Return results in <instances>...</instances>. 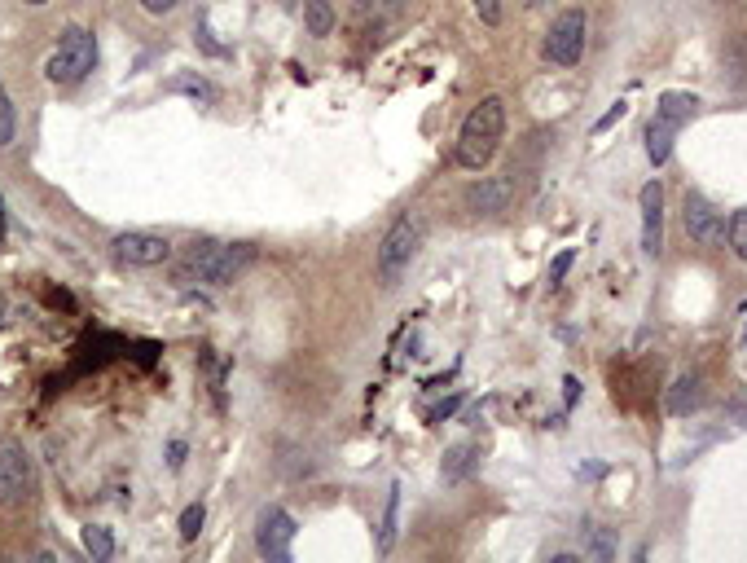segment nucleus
Returning <instances> with one entry per match:
<instances>
[{"instance_id": "obj_34", "label": "nucleus", "mask_w": 747, "mask_h": 563, "mask_svg": "<svg viewBox=\"0 0 747 563\" xmlns=\"http://www.w3.org/2000/svg\"><path fill=\"white\" fill-rule=\"evenodd\" d=\"M0 322H5V317H0Z\"/></svg>"}, {"instance_id": "obj_11", "label": "nucleus", "mask_w": 747, "mask_h": 563, "mask_svg": "<svg viewBox=\"0 0 747 563\" xmlns=\"http://www.w3.org/2000/svg\"><path fill=\"white\" fill-rule=\"evenodd\" d=\"M510 194H515V185H510L506 176H479L471 190H466V207H471L475 216H497V212H506Z\"/></svg>"}, {"instance_id": "obj_24", "label": "nucleus", "mask_w": 747, "mask_h": 563, "mask_svg": "<svg viewBox=\"0 0 747 563\" xmlns=\"http://www.w3.org/2000/svg\"><path fill=\"white\" fill-rule=\"evenodd\" d=\"M572 260H576V251H572V247L559 251V256L550 260V286H559V282L567 278V269H572Z\"/></svg>"}, {"instance_id": "obj_28", "label": "nucleus", "mask_w": 747, "mask_h": 563, "mask_svg": "<svg viewBox=\"0 0 747 563\" xmlns=\"http://www.w3.org/2000/svg\"><path fill=\"white\" fill-rule=\"evenodd\" d=\"M576 401H581V379L567 374V379H563V405H567V410H576Z\"/></svg>"}, {"instance_id": "obj_29", "label": "nucleus", "mask_w": 747, "mask_h": 563, "mask_svg": "<svg viewBox=\"0 0 747 563\" xmlns=\"http://www.w3.org/2000/svg\"><path fill=\"white\" fill-rule=\"evenodd\" d=\"M176 5H181V0H141V9H146V14H172Z\"/></svg>"}, {"instance_id": "obj_15", "label": "nucleus", "mask_w": 747, "mask_h": 563, "mask_svg": "<svg viewBox=\"0 0 747 563\" xmlns=\"http://www.w3.org/2000/svg\"><path fill=\"white\" fill-rule=\"evenodd\" d=\"M673 146H677V128L664 124V119H651V124H646V159H651L655 168H664Z\"/></svg>"}, {"instance_id": "obj_33", "label": "nucleus", "mask_w": 747, "mask_h": 563, "mask_svg": "<svg viewBox=\"0 0 747 563\" xmlns=\"http://www.w3.org/2000/svg\"><path fill=\"white\" fill-rule=\"evenodd\" d=\"M282 5H291V0H282Z\"/></svg>"}, {"instance_id": "obj_1", "label": "nucleus", "mask_w": 747, "mask_h": 563, "mask_svg": "<svg viewBox=\"0 0 747 563\" xmlns=\"http://www.w3.org/2000/svg\"><path fill=\"white\" fill-rule=\"evenodd\" d=\"M501 132H506V102L501 97H484L462 119V132H457V168L484 172L501 146Z\"/></svg>"}, {"instance_id": "obj_18", "label": "nucleus", "mask_w": 747, "mask_h": 563, "mask_svg": "<svg viewBox=\"0 0 747 563\" xmlns=\"http://www.w3.org/2000/svg\"><path fill=\"white\" fill-rule=\"evenodd\" d=\"M396 524H400V484H392V493H387V511H383V533H378V550H392L396 542Z\"/></svg>"}, {"instance_id": "obj_19", "label": "nucleus", "mask_w": 747, "mask_h": 563, "mask_svg": "<svg viewBox=\"0 0 747 563\" xmlns=\"http://www.w3.org/2000/svg\"><path fill=\"white\" fill-rule=\"evenodd\" d=\"M84 550H88V555H93L97 563H106L110 555H115V537H110V528L88 524V528H84Z\"/></svg>"}, {"instance_id": "obj_6", "label": "nucleus", "mask_w": 747, "mask_h": 563, "mask_svg": "<svg viewBox=\"0 0 747 563\" xmlns=\"http://www.w3.org/2000/svg\"><path fill=\"white\" fill-rule=\"evenodd\" d=\"M36 489V467L22 440H0V506H18Z\"/></svg>"}, {"instance_id": "obj_8", "label": "nucleus", "mask_w": 747, "mask_h": 563, "mask_svg": "<svg viewBox=\"0 0 747 563\" xmlns=\"http://www.w3.org/2000/svg\"><path fill=\"white\" fill-rule=\"evenodd\" d=\"M295 520L282 506H264L260 520H255V550L264 559H291V542H295Z\"/></svg>"}, {"instance_id": "obj_17", "label": "nucleus", "mask_w": 747, "mask_h": 563, "mask_svg": "<svg viewBox=\"0 0 747 563\" xmlns=\"http://www.w3.org/2000/svg\"><path fill=\"white\" fill-rule=\"evenodd\" d=\"M585 555H594V559H616V537H611V528H602V524H589L585 528Z\"/></svg>"}, {"instance_id": "obj_26", "label": "nucleus", "mask_w": 747, "mask_h": 563, "mask_svg": "<svg viewBox=\"0 0 747 563\" xmlns=\"http://www.w3.org/2000/svg\"><path fill=\"white\" fill-rule=\"evenodd\" d=\"M471 5H475L479 22H488V27H497V22H501V0H471Z\"/></svg>"}, {"instance_id": "obj_16", "label": "nucleus", "mask_w": 747, "mask_h": 563, "mask_svg": "<svg viewBox=\"0 0 747 563\" xmlns=\"http://www.w3.org/2000/svg\"><path fill=\"white\" fill-rule=\"evenodd\" d=\"M304 22H308V36H330L334 31V5L330 0H304Z\"/></svg>"}, {"instance_id": "obj_4", "label": "nucleus", "mask_w": 747, "mask_h": 563, "mask_svg": "<svg viewBox=\"0 0 747 563\" xmlns=\"http://www.w3.org/2000/svg\"><path fill=\"white\" fill-rule=\"evenodd\" d=\"M93 66H97V36L88 27H66L58 49L44 62V75H49V84L66 88V84H80Z\"/></svg>"}, {"instance_id": "obj_20", "label": "nucleus", "mask_w": 747, "mask_h": 563, "mask_svg": "<svg viewBox=\"0 0 747 563\" xmlns=\"http://www.w3.org/2000/svg\"><path fill=\"white\" fill-rule=\"evenodd\" d=\"M172 88H176V93H189V97H194V102H203V106H211V102H216V88H211L207 80H203V75H181V80H172Z\"/></svg>"}, {"instance_id": "obj_7", "label": "nucleus", "mask_w": 747, "mask_h": 563, "mask_svg": "<svg viewBox=\"0 0 747 563\" xmlns=\"http://www.w3.org/2000/svg\"><path fill=\"white\" fill-rule=\"evenodd\" d=\"M682 220H686V234L695 238L699 247H721V242H726V212H721L708 194L690 190L686 207H682Z\"/></svg>"}, {"instance_id": "obj_3", "label": "nucleus", "mask_w": 747, "mask_h": 563, "mask_svg": "<svg viewBox=\"0 0 747 563\" xmlns=\"http://www.w3.org/2000/svg\"><path fill=\"white\" fill-rule=\"evenodd\" d=\"M422 234H427V225H422L418 212H400L392 220V229L383 234V242H378V282L383 286H396L400 273L414 264L418 247H422Z\"/></svg>"}, {"instance_id": "obj_5", "label": "nucleus", "mask_w": 747, "mask_h": 563, "mask_svg": "<svg viewBox=\"0 0 747 563\" xmlns=\"http://www.w3.org/2000/svg\"><path fill=\"white\" fill-rule=\"evenodd\" d=\"M585 31H589L585 9H563V14L550 22V31H545L541 58L554 66H576L585 58Z\"/></svg>"}, {"instance_id": "obj_32", "label": "nucleus", "mask_w": 747, "mask_h": 563, "mask_svg": "<svg viewBox=\"0 0 747 563\" xmlns=\"http://www.w3.org/2000/svg\"><path fill=\"white\" fill-rule=\"evenodd\" d=\"M22 5H49V0H22Z\"/></svg>"}, {"instance_id": "obj_21", "label": "nucleus", "mask_w": 747, "mask_h": 563, "mask_svg": "<svg viewBox=\"0 0 747 563\" xmlns=\"http://www.w3.org/2000/svg\"><path fill=\"white\" fill-rule=\"evenodd\" d=\"M726 238H730V251L739 260H747V207L743 212H734V220L726 225Z\"/></svg>"}, {"instance_id": "obj_2", "label": "nucleus", "mask_w": 747, "mask_h": 563, "mask_svg": "<svg viewBox=\"0 0 747 563\" xmlns=\"http://www.w3.org/2000/svg\"><path fill=\"white\" fill-rule=\"evenodd\" d=\"M251 264V247L247 242H216V238H198L189 242L185 264H181V282L198 278L207 286H229L242 269Z\"/></svg>"}, {"instance_id": "obj_13", "label": "nucleus", "mask_w": 747, "mask_h": 563, "mask_svg": "<svg viewBox=\"0 0 747 563\" xmlns=\"http://www.w3.org/2000/svg\"><path fill=\"white\" fill-rule=\"evenodd\" d=\"M664 405H668V414H677V418L695 414L699 405H704V379H699V374H682V379H673Z\"/></svg>"}, {"instance_id": "obj_35", "label": "nucleus", "mask_w": 747, "mask_h": 563, "mask_svg": "<svg viewBox=\"0 0 747 563\" xmlns=\"http://www.w3.org/2000/svg\"><path fill=\"white\" fill-rule=\"evenodd\" d=\"M528 5H532V0H528Z\"/></svg>"}, {"instance_id": "obj_30", "label": "nucleus", "mask_w": 747, "mask_h": 563, "mask_svg": "<svg viewBox=\"0 0 747 563\" xmlns=\"http://www.w3.org/2000/svg\"><path fill=\"white\" fill-rule=\"evenodd\" d=\"M167 462H172V467H181V462H185V445H181V440H172V445H167Z\"/></svg>"}, {"instance_id": "obj_22", "label": "nucleus", "mask_w": 747, "mask_h": 563, "mask_svg": "<svg viewBox=\"0 0 747 563\" xmlns=\"http://www.w3.org/2000/svg\"><path fill=\"white\" fill-rule=\"evenodd\" d=\"M203 520H207V506L203 502L185 506V515H181V542H194V537L203 533Z\"/></svg>"}, {"instance_id": "obj_12", "label": "nucleus", "mask_w": 747, "mask_h": 563, "mask_svg": "<svg viewBox=\"0 0 747 563\" xmlns=\"http://www.w3.org/2000/svg\"><path fill=\"white\" fill-rule=\"evenodd\" d=\"M475 471H479V445H475V440H462V445H453L449 454H444V462H440L444 484H462V480H471Z\"/></svg>"}, {"instance_id": "obj_14", "label": "nucleus", "mask_w": 747, "mask_h": 563, "mask_svg": "<svg viewBox=\"0 0 747 563\" xmlns=\"http://www.w3.org/2000/svg\"><path fill=\"white\" fill-rule=\"evenodd\" d=\"M695 115H699V97H695V93H660L655 119H664V124H673L677 132H682Z\"/></svg>"}, {"instance_id": "obj_25", "label": "nucleus", "mask_w": 747, "mask_h": 563, "mask_svg": "<svg viewBox=\"0 0 747 563\" xmlns=\"http://www.w3.org/2000/svg\"><path fill=\"white\" fill-rule=\"evenodd\" d=\"M361 14H378V18H396L400 0H361Z\"/></svg>"}, {"instance_id": "obj_9", "label": "nucleus", "mask_w": 747, "mask_h": 563, "mask_svg": "<svg viewBox=\"0 0 747 563\" xmlns=\"http://www.w3.org/2000/svg\"><path fill=\"white\" fill-rule=\"evenodd\" d=\"M115 256L124 264H137V269H154V264L172 260V242L159 234H141V229H128V234L115 238Z\"/></svg>"}, {"instance_id": "obj_10", "label": "nucleus", "mask_w": 747, "mask_h": 563, "mask_svg": "<svg viewBox=\"0 0 747 563\" xmlns=\"http://www.w3.org/2000/svg\"><path fill=\"white\" fill-rule=\"evenodd\" d=\"M638 207H642V251L646 256H660L664 251V185L646 181L638 194Z\"/></svg>"}, {"instance_id": "obj_23", "label": "nucleus", "mask_w": 747, "mask_h": 563, "mask_svg": "<svg viewBox=\"0 0 747 563\" xmlns=\"http://www.w3.org/2000/svg\"><path fill=\"white\" fill-rule=\"evenodd\" d=\"M14 128H18V119H14V102H9L5 84H0V146H9V141H14Z\"/></svg>"}, {"instance_id": "obj_31", "label": "nucleus", "mask_w": 747, "mask_h": 563, "mask_svg": "<svg viewBox=\"0 0 747 563\" xmlns=\"http://www.w3.org/2000/svg\"><path fill=\"white\" fill-rule=\"evenodd\" d=\"M457 401H462V396H449V401H444V405H440V410H436V414H431V418H449V414L457 410Z\"/></svg>"}, {"instance_id": "obj_27", "label": "nucleus", "mask_w": 747, "mask_h": 563, "mask_svg": "<svg viewBox=\"0 0 747 563\" xmlns=\"http://www.w3.org/2000/svg\"><path fill=\"white\" fill-rule=\"evenodd\" d=\"M624 110H629V102H611V106H607V115H602L598 124H594V132H607L611 124H616V119H624Z\"/></svg>"}]
</instances>
